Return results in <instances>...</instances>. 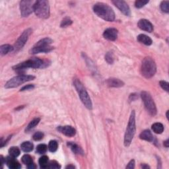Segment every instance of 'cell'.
Masks as SVG:
<instances>
[{
  "label": "cell",
  "mask_w": 169,
  "mask_h": 169,
  "mask_svg": "<svg viewBox=\"0 0 169 169\" xmlns=\"http://www.w3.org/2000/svg\"><path fill=\"white\" fill-rule=\"evenodd\" d=\"M35 79V77L33 75H20L13 77L12 79L6 83L5 85V87L6 88H12L19 87L25 83L31 81Z\"/></svg>",
  "instance_id": "8"
},
{
  "label": "cell",
  "mask_w": 169,
  "mask_h": 169,
  "mask_svg": "<svg viewBox=\"0 0 169 169\" xmlns=\"http://www.w3.org/2000/svg\"><path fill=\"white\" fill-rule=\"evenodd\" d=\"M141 97L148 113L152 116H155L157 114V107L151 94L146 91H143L141 93Z\"/></svg>",
  "instance_id": "9"
},
{
  "label": "cell",
  "mask_w": 169,
  "mask_h": 169,
  "mask_svg": "<svg viewBox=\"0 0 169 169\" xmlns=\"http://www.w3.org/2000/svg\"><path fill=\"white\" fill-rule=\"evenodd\" d=\"M152 130L155 133L161 134L164 131V127L161 123H154L152 125Z\"/></svg>",
  "instance_id": "23"
},
{
  "label": "cell",
  "mask_w": 169,
  "mask_h": 169,
  "mask_svg": "<svg viewBox=\"0 0 169 169\" xmlns=\"http://www.w3.org/2000/svg\"><path fill=\"white\" fill-rule=\"evenodd\" d=\"M103 36L108 41H114L118 37V30L114 28H108L104 30Z\"/></svg>",
  "instance_id": "13"
},
{
  "label": "cell",
  "mask_w": 169,
  "mask_h": 169,
  "mask_svg": "<svg viewBox=\"0 0 169 169\" xmlns=\"http://www.w3.org/2000/svg\"><path fill=\"white\" fill-rule=\"evenodd\" d=\"M34 12L36 15L41 19H47L50 16L49 2L46 0L36 1L34 4Z\"/></svg>",
  "instance_id": "6"
},
{
  "label": "cell",
  "mask_w": 169,
  "mask_h": 169,
  "mask_svg": "<svg viewBox=\"0 0 169 169\" xmlns=\"http://www.w3.org/2000/svg\"><path fill=\"white\" fill-rule=\"evenodd\" d=\"M36 165L34 164V163H32V164H30L29 165L27 166V168H29V169H33V168H36Z\"/></svg>",
  "instance_id": "40"
},
{
  "label": "cell",
  "mask_w": 169,
  "mask_h": 169,
  "mask_svg": "<svg viewBox=\"0 0 169 169\" xmlns=\"http://www.w3.org/2000/svg\"><path fill=\"white\" fill-rule=\"evenodd\" d=\"M13 51V46L9 44H4L1 46L0 47V53H1V56L6 55L10 51Z\"/></svg>",
  "instance_id": "22"
},
{
  "label": "cell",
  "mask_w": 169,
  "mask_h": 169,
  "mask_svg": "<svg viewBox=\"0 0 169 169\" xmlns=\"http://www.w3.org/2000/svg\"><path fill=\"white\" fill-rule=\"evenodd\" d=\"M164 145L166 147H168V139L166 140V141L164 142Z\"/></svg>",
  "instance_id": "41"
},
{
  "label": "cell",
  "mask_w": 169,
  "mask_h": 169,
  "mask_svg": "<svg viewBox=\"0 0 169 169\" xmlns=\"http://www.w3.org/2000/svg\"><path fill=\"white\" fill-rule=\"evenodd\" d=\"M61 167L59 165V163L58 162H56V161H51L48 162V167L47 168H60Z\"/></svg>",
  "instance_id": "33"
},
{
  "label": "cell",
  "mask_w": 169,
  "mask_h": 169,
  "mask_svg": "<svg viewBox=\"0 0 169 169\" xmlns=\"http://www.w3.org/2000/svg\"><path fill=\"white\" fill-rule=\"evenodd\" d=\"M160 86H161L162 89L168 92V83L166 82L165 81H160Z\"/></svg>",
  "instance_id": "36"
},
{
  "label": "cell",
  "mask_w": 169,
  "mask_h": 169,
  "mask_svg": "<svg viewBox=\"0 0 169 169\" xmlns=\"http://www.w3.org/2000/svg\"><path fill=\"white\" fill-rule=\"evenodd\" d=\"M21 147L22 151H23L25 153H28L32 151L33 149V144L30 141H25L23 142L21 145Z\"/></svg>",
  "instance_id": "21"
},
{
  "label": "cell",
  "mask_w": 169,
  "mask_h": 169,
  "mask_svg": "<svg viewBox=\"0 0 169 169\" xmlns=\"http://www.w3.org/2000/svg\"><path fill=\"white\" fill-rule=\"evenodd\" d=\"M34 88V85H25L23 87H22L21 91H28V90H31V89H33Z\"/></svg>",
  "instance_id": "37"
},
{
  "label": "cell",
  "mask_w": 169,
  "mask_h": 169,
  "mask_svg": "<svg viewBox=\"0 0 169 169\" xmlns=\"http://www.w3.org/2000/svg\"><path fill=\"white\" fill-rule=\"evenodd\" d=\"M167 119H168V110L167 112Z\"/></svg>",
  "instance_id": "44"
},
{
  "label": "cell",
  "mask_w": 169,
  "mask_h": 169,
  "mask_svg": "<svg viewBox=\"0 0 169 169\" xmlns=\"http://www.w3.org/2000/svg\"><path fill=\"white\" fill-rule=\"evenodd\" d=\"M44 64V63L42 59L38 58H33L15 65L13 69L17 71H21L27 68H41Z\"/></svg>",
  "instance_id": "7"
},
{
  "label": "cell",
  "mask_w": 169,
  "mask_h": 169,
  "mask_svg": "<svg viewBox=\"0 0 169 169\" xmlns=\"http://www.w3.org/2000/svg\"><path fill=\"white\" fill-rule=\"evenodd\" d=\"M73 85L75 86L77 93L79 94L80 99H81L82 102L83 103V104L85 106V107L87 108L89 110L92 109L93 104H92V102L91 101L90 96L88 95V93L87 92V91H86L81 81L77 79H74Z\"/></svg>",
  "instance_id": "4"
},
{
  "label": "cell",
  "mask_w": 169,
  "mask_h": 169,
  "mask_svg": "<svg viewBox=\"0 0 169 169\" xmlns=\"http://www.w3.org/2000/svg\"><path fill=\"white\" fill-rule=\"evenodd\" d=\"M161 9L162 12L168 13H169V1H164L161 4Z\"/></svg>",
  "instance_id": "29"
},
{
  "label": "cell",
  "mask_w": 169,
  "mask_h": 169,
  "mask_svg": "<svg viewBox=\"0 0 169 169\" xmlns=\"http://www.w3.org/2000/svg\"><path fill=\"white\" fill-rule=\"evenodd\" d=\"M137 41H138L140 43H142L145 45L147 46H150L152 44V40L150 38V37L147 36L145 34H139V35L137 36Z\"/></svg>",
  "instance_id": "19"
},
{
  "label": "cell",
  "mask_w": 169,
  "mask_h": 169,
  "mask_svg": "<svg viewBox=\"0 0 169 169\" xmlns=\"http://www.w3.org/2000/svg\"><path fill=\"white\" fill-rule=\"evenodd\" d=\"M35 2L34 1H21L20 2V11L22 17H27L33 12Z\"/></svg>",
  "instance_id": "10"
},
{
  "label": "cell",
  "mask_w": 169,
  "mask_h": 169,
  "mask_svg": "<svg viewBox=\"0 0 169 169\" xmlns=\"http://www.w3.org/2000/svg\"><path fill=\"white\" fill-rule=\"evenodd\" d=\"M58 130L60 133L67 137H73L76 134L75 129L72 126H70V125L59 126L58 128Z\"/></svg>",
  "instance_id": "14"
},
{
  "label": "cell",
  "mask_w": 169,
  "mask_h": 169,
  "mask_svg": "<svg viewBox=\"0 0 169 169\" xmlns=\"http://www.w3.org/2000/svg\"><path fill=\"white\" fill-rule=\"evenodd\" d=\"M75 168V167L72 165H70V166H67V167H66V168Z\"/></svg>",
  "instance_id": "43"
},
{
  "label": "cell",
  "mask_w": 169,
  "mask_h": 169,
  "mask_svg": "<svg viewBox=\"0 0 169 169\" xmlns=\"http://www.w3.org/2000/svg\"><path fill=\"white\" fill-rule=\"evenodd\" d=\"M157 71L156 64L153 59L150 57H146L143 60L141 67V72L143 76L145 78L149 79L154 75Z\"/></svg>",
  "instance_id": "2"
},
{
  "label": "cell",
  "mask_w": 169,
  "mask_h": 169,
  "mask_svg": "<svg viewBox=\"0 0 169 169\" xmlns=\"http://www.w3.org/2000/svg\"><path fill=\"white\" fill-rule=\"evenodd\" d=\"M9 154L10 156L16 158L20 154L19 149L17 147H11L9 149Z\"/></svg>",
  "instance_id": "26"
},
{
  "label": "cell",
  "mask_w": 169,
  "mask_h": 169,
  "mask_svg": "<svg viewBox=\"0 0 169 169\" xmlns=\"http://www.w3.org/2000/svg\"><path fill=\"white\" fill-rule=\"evenodd\" d=\"M135 167V161L134 160H131V161L128 163V165L126 166V168H130L132 169Z\"/></svg>",
  "instance_id": "38"
},
{
  "label": "cell",
  "mask_w": 169,
  "mask_h": 169,
  "mask_svg": "<svg viewBox=\"0 0 169 169\" xmlns=\"http://www.w3.org/2000/svg\"><path fill=\"white\" fill-rule=\"evenodd\" d=\"M39 165L41 168H47L48 165V157L46 155L41 157L39 159Z\"/></svg>",
  "instance_id": "24"
},
{
  "label": "cell",
  "mask_w": 169,
  "mask_h": 169,
  "mask_svg": "<svg viewBox=\"0 0 169 169\" xmlns=\"http://www.w3.org/2000/svg\"><path fill=\"white\" fill-rule=\"evenodd\" d=\"M137 98V96L136 94H130L129 99H130V101H135V100H136Z\"/></svg>",
  "instance_id": "39"
},
{
  "label": "cell",
  "mask_w": 169,
  "mask_h": 169,
  "mask_svg": "<svg viewBox=\"0 0 169 169\" xmlns=\"http://www.w3.org/2000/svg\"><path fill=\"white\" fill-rule=\"evenodd\" d=\"M149 3V1H144V0H137L135 2V6L136 8L140 9L143 7L146 4H147Z\"/></svg>",
  "instance_id": "32"
},
{
  "label": "cell",
  "mask_w": 169,
  "mask_h": 169,
  "mask_svg": "<svg viewBox=\"0 0 169 169\" xmlns=\"http://www.w3.org/2000/svg\"><path fill=\"white\" fill-rule=\"evenodd\" d=\"M22 163H23V164L26 165L27 166L33 163L32 157H31L29 154H25V155L22 156Z\"/></svg>",
  "instance_id": "28"
},
{
  "label": "cell",
  "mask_w": 169,
  "mask_h": 169,
  "mask_svg": "<svg viewBox=\"0 0 169 169\" xmlns=\"http://www.w3.org/2000/svg\"><path fill=\"white\" fill-rule=\"evenodd\" d=\"M53 42L52 40L50 38H44L35 44L33 48L30 50V54H36L39 53H48L51 51L54 48L51 44Z\"/></svg>",
  "instance_id": "5"
},
{
  "label": "cell",
  "mask_w": 169,
  "mask_h": 169,
  "mask_svg": "<svg viewBox=\"0 0 169 169\" xmlns=\"http://www.w3.org/2000/svg\"><path fill=\"white\" fill-rule=\"evenodd\" d=\"M58 142L56 141H54V140H52V141H50L49 144H48V149L50 151V152H56L58 149Z\"/></svg>",
  "instance_id": "27"
},
{
  "label": "cell",
  "mask_w": 169,
  "mask_h": 169,
  "mask_svg": "<svg viewBox=\"0 0 169 169\" xmlns=\"http://www.w3.org/2000/svg\"><path fill=\"white\" fill-rule=\"evenodd\" d=\"M31 33H32V30H31L30 28H28V29L25 30L24 32L22 33L21 35L19 36V38L17 39L15 44H14L13 51H18L21 49H22V48L26 44V42H27L28 37H29Z\"/></svg>",
  "instance_id": "11"
},
{
  "label": "cell",
  "mask_w": 169,
  "mask_h": 169,
  "mask_svg": "<svg viewBox=\"0 0 169 169\" xmlns=\"http://www.w3.org/2000/svg\"><path fill=\"white\" fill-rule=\"evenodd\" d=\"M136 113L135 111L131 112V115L129 119L128 124L125 131L124 136V145L125 147H128L131 144V141L136 133Z\"/></svg>",
  "instance_id": "3"
},
{
  "label": "cell",
  "mask_w": 169,
  "mask_h": 169,
  "mask_svg": "<svg viewBox=\"0 0 169 169\" xmlns=\"http://www.w3.org/2000/svg\"><path fill=\"white\" fill-rule=\"evenodd\" d=\"M40 120H41V119L40 118H35V119L33 120L32 121H31L29 124H28V126L27 127V128H26L25 131H29L31 130H33V128H35L36 125L39 124Z\"/></svg>",
  "instance_id": "25"
},
{
  "label": "cell",
  "mask_w": 169,
  "mask_h": 169,
  "mask_svg": "<svg viewBox=\"0 0 169 169\" xmlns=\"http://www.w3.org/2000/svg\"><path fill=\"white\" fill-rule=\"evenodd\" d=\"M105 59L106 61L107 62V63H108L109 64H113L114 62V58H113V55L112 52H108L105 56Z\"/></svg>",
  "instance_id": "35"
},
{
  "label": "cell",
  "mask_w": 169,
  "mask_h": 169,
  "mask_svg": "<svg viewBox=\"0 0 169 169\" xmlns=\"http://www.w3.org/2000/svg\"><path fill=\"white\" fill-rule=\"evenodd\" d=\"M47 146L44 144H40L36 147V152L38 154H44L47 151Z\"/></svg>",
  "instance_id": "30"
},
{
  "label": "cell",
  "mask_w": 169,
  "mask_h": 169,
  "mask_svg": "<svg viewBox=\"0 0 169 169\" xmlns=\"http://www.w3.org/2000/svg\"><path fill=\"white\" fill-rule=\"evenodd\" d=\"M71 24H72V21H71L70 18H68V17H65V18L62 20L61 25H60V27L62 28L67 27Z\"/></svg>",
  "instance_id": "31"
},
{
  "label": "cell",
  "mask_w": 169,
  "mask_h": 169,
  "mask_svg": "<svg viewBox=\"0 0 169 169\" xmlns=\"http://www.w3.org/2000/svg\"><path fill=\"white\" fill-rule=\"evenodd\" d=\"M67 145H68V146H70L71 149L72 150V151L74 153L78 154H81V155H83L84 154V152H83V151L82 150V149L80 147L79 145H77V144H75V143L69 142Z\"/></svg>",
  "instance_id": "20"
},
{
  "label": "cell",
  "mask_w": 169,
  "mask_h": 169,
  "mask_svg": "<svg viewBox=\"0 0 169 169\" xmlns=\"http://www.w3.org/2000/svg\"><path fill=\"white\" fill-rule=\"evenodd\" d=\"M106 83H107L108 87H121L124 85V82L119 79L116 78L108 79Z\"/></svg>",
  "instance_id": "17"
},
{
  "label": "cell",
  "mask_w": 169,
  "mask_h": 169,
  "mask_svg": "<svg viewBox=\"0 0 169 169\" xmlns=\"http://www.w3.org/2000/svg\"><path fill=\"white\" fill-rule=\"evenodd\" d=\"M112 4L116 7H118L120 11L125 15H130V9L126 2L124 1H120V0H115V1H112Z\"/></svg>",
  "instance_id": "12"
},
{
  "label": "cell",
  "mask_w": 169,
  "mask_h": 169,
  "mask_svg": "<svg viewBox=\"0 0 169 169\" xmlns=\"http://www.w3.org/2000/svg\"><path fill=\"white\" fill-rule=\"evenodd\" d=\"M93 11L96 15L107 21H114L115 13L109 5L103 3H97L93 6Z\"/></svg>",
  "instance_id": "1"
},
{
  "label": "cell",
  "mask_w": 169,
  "mask_h": 169,
  "mask_svg": "<svg viewBox=\"0 0 169 169\" xmlns=\"http://www.w3.org/2000/svg\"><path fill=\"white\" fill-rule=\"evenodd\" d=\"M139 137L141 139L145 140V141L149 142H154V137L152 135L151 131L148 130L143 131L139 135Z\"/></svg>",
  "instance_id": "18"
},
{
  "label": "cell",
  "mask_w": 169,
  "mask_h": 169,
  "mask_svg": "<svg viewBox=\"0 0 169 169\" xmlns=\"http://www.w3.org/2000/svg\"><path fill=\"white\" fill-rule=\"evenodd\" d=\"M141 168H149L150 167H149L148 165H146L144 164V165H141Z\"/></svg>",
  "instance_id": "42"
},
{
  "label": "cell",
  "mask_w": 169,
  "mask_h": 169,
  "mask_svg": "<svg viewBox=\"0 0 169 169\" xmlns=\"http://www.w3.org/2000/svg\"><path fill=\"white\" fill-rule=\"evenodd\" d=\"M43 137H44V133L41 132V131L36 132L33 136V138L34 141H40V140L43 139Z\"/></svg>",
  "instance_id": "34"
},
{
  "label": "cell",
  "mask_w": 169,
  "mask_h": 169,
  "mask_svg": "<svg viewBox=\"0 0 169 169\" xmlns=\"http://www.w3.org/2000/svg\"><path fill=\"white\" fill-rule=\"evenodd\" d=\"M138 27L143 30H145L146 32L151 33L153 30V26L151 22L146 19H141L139 20L138 23Z\"/></svg>",
  "instance_id": "15"
},
{
  "label": "cell",
  "mask_w": 169,
  "mask_h": 169,
  "mask_svg": "<svg viewBox=\"0 0 169 169\" xmlns=\"http://www.w3.org/2000/svg\"><path fill=\"white\" fill-rule=\"evenodd\" d=\"M5 163H6L7 167L11 169H19L21 168L20 163L17 161L15 157L11 156L7 157L5 159Z\"/></svg>",
  "instance_id": "16"
}]
</instances>
